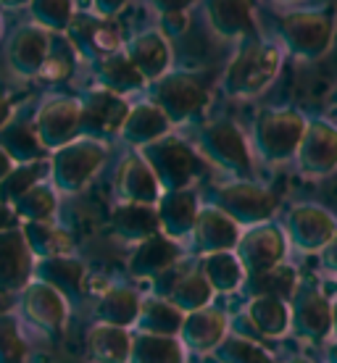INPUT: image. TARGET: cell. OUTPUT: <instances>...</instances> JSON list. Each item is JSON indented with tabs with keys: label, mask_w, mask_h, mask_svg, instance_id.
Here are the masks:
<instances>
[]
</instances>
